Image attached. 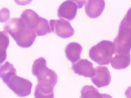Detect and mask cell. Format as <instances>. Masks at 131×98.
<instances>
[{
  "label": "cell",
  "mask_w": 131,
  "mask_h": 98,
  "mask_svg": "<svg viewBox=\"0 0 131 98\" xmlns=\"http://www.w3.org/2000/svg\"><path fill=\"white\" fill-rule=\"evenodd\" d=\"M114 44L115 53L111 61L112 67L116 70L124 69L131 63V7L120 23Z\"/></svg>",
  "instance_id": "obj_1"
},
{
  "label": "cell",
  "mask_w": 131,
  "mask_h": 98,
  "mask_svg": "<svg viewBox=\"0 0 131 98\" xmlns=\"http://www.w3.org/2000/svg\"><path fill=\"white\" fill-rule=\"evenodd\" d=\"M32 74L36 77L38 84L36 87L35 96L37 98L54 97V87L58 82L56 73L46 66V60L40 57L34 62Z\"/></svg>",
  "instance_id": "obj_2"
},
{
  "label": "cell",
  "mask_w": 131,
  "mask_h": 98,
  "mask_svg": "<svg viewBox=\"0 0 131 98\" xmlns=\"http://www.w3.org/2000/svg\"><path fill=\"white\" fill-rule=\"evenodd\" d=\"M0 77L9 88L19 97H25L31 94L32 83L18 76L16 69L9 62L7 61L1 66Z\"/></svg>",
  "instance_id": "obj_3"
},
{
  "label": "cell",
  "mask_w": 131,
  "mask_h": 98,
  "mask_svg": "<svg viewBox=\"0 0 131 98\" xmlns=\"http://www.w3.org/2000/svg\"><path fill=\"white\" fill-rule=\"evenodd\" d=\"M5 30L19 46L24 48L32 45L37 36L36 32L28 28L21 18L11 19L5 25Z\"/></svg>",
  "instance_id": "obj_4"
},
{
  "label": "cell",
  "mask_w": 131,
  "mask_h": 98,
  "mask_svg": "<svg viewBox=\"0 0 131 98\" xmlns=\"http://www.w3.org/2000/svg\"><path fill=\"white\" fill-rule=\"evenodd\" d=\"M115 53V45L108 40H103L90 49V58L97 64L101 65H108Z\"/></svg>",
  "instance_id": "obj_5"
},
{
  "label": "cell",
  "mask_w": 131,
  "mask_h": 98,
  "mask_svg": "<svg viewBox=\"0 0 131 98\" xmlns=\"http://www.w3.org/2000/svg\"><path fill=\"white\" fill-rule=\"evenodd\" d=\"M50 26L51 32L62 38H68L74 34V30L69 22L63 20H51Z\"/></svg>",
  "instance_id": "obj_6"
},
{
  "label": "cell",
  "mask_w": 131,
  "mask_h": 98,
  "mask_svg": "<svg viewBox=\"0 0 131 98\" xmlns=\"http://www.w3.org/2000/svg\"><path fill=\"white\" fill-rule=\"evenodd\" d=\"M91 79L97 87L101 88L109 85L111 81V75L107 67L98 66L96 67L95 74Z\"/></svg>",
  "instance_id": "obj_7"
},
{
  "label": "cell",
  "mask_w": 131,
  "mask_h": 98,
  "mask_svg": "<svg viewBox=\"0 0 131 98\" xmlns=\"http://www.w3.org/2000/svg\"><path fill=\"white\" fill-rule=\"evenodd\" d=\"M77 5L71 1L68 0L63 2L60 6L58 14L60 18L70 21L75 18L77 14Z\"/></svg>",
  "instance_id": "obj_8"
},
{
  "label": "cell",
  "mask_w": 131,
  "mask_h": 98,
  "mask_svg": "<svg viewBox=\"0 0 131 98\" xmlns=\"http://www.w3.org/2000/svg\"><path fill=\"white\" fill-rule=\"evenodd\" d=\"M72 68L75 73L87 78L93 77L95 72L93 64L86 59H81L73 64Z\"/></svg>",
  "instance_id": "obj_9"
},
{
  "label": "cell",
  "mask_w": 131,
  "mask_h": 98,
  "mask_svg": "<svg viewBox=\"0 0 131 98\" xmlns=\"http://www.w3.org/2000/svg\"><path fill=\"white\" fill-rule=\"evenodd\" d=\"M105 7L104 0H88L85 6V11L90 18H97L101 15Z\"/></svg>",
  "instance_id": "obj_10"
},
{
  "label": "cell",
  "mask_w": 131,
  "mask_h": 98,
  "mask_svg": "<svg viewBox=\"0 0 131 98\" xmlns=\"http://www.w3.org/2000/svg\"><path fill=\"white\" fill-rule=\"evenodd\" d=\"M40 17L37 13L31 9L25 10L21 15V18L23 20L25 24L35 31L40 21Z\"/></svg>",
  "instance_id": "obj_11"
},
{
  "label": "cell",
  "mask_w": 131,
  "mask_h": 98,
  "mask_svg": "<svg viewBox=\"0 0 131 98\" xmlns=\"http://www.w3.org/2000/svg\"><path fill=\"white\" fill-rule=\"evenodd\" d=\"M82 50L83 48L80 44L76 42L69 43L66 48V56L72 63H75L80 59Z\"/></svg>",
  "instance_id": "obj_12"
},
{
  "label": "cell",
  "mask_w": 131,
  "mask_h": 98,
  "mask_svg": "<svg viewBox=\"0 0 131 98\" xmlns=\"http://www.w3.org/2000/svg\"><path fill=\"white\" fill-rule=\"evenodd\" d=\"M81 98H112L106 94H100L93 86L85 85L81 91Z\"/></svg>",
  "instance_id": "obj_13"
},
{
  "label": "cell",
  "mask_w": 131,
  "mask_h": 98,
  "mask_svg": "<svg viewBox=\"0 0 131 98\" xmlns=\"http://www.w3.org/2000/svg\"><path fill=\"white\" fill-rule=\"evenodd\" d=\"M0 60L1 64L5 61L6 58V50L9 44V39L7 33L4 31L0 32Z\"/></svg>",
  "instance_id": "obj_14"
},
{
  "label": "cell",
  "mask_w": 131,
  "mask_h": 98,
  "mask_svg": "<svg viewBox=\"0 0 131 98\" xmlns=\"http://www.w3.org/2000/svg\"><path fill=\"white\" fill-rule=\"evenodd\" d=\"M37 36H44L51 32L49 21L46 19L40 17V21L35 30Z\"/></svg>",
  "instance_id": "obj_15"
},
{
  "label": "cell",
  "mask_w": 131,
  "mask_h": 98,
  "mask_svg": "<svg viewBox=\"0 0 131 98\" xmlns=\"http://www.w3.org/2000/svg\"><path fill=\"white\" fill-rule=\"evenodd\" d=\"M1 13V21L2 23L5 22L7 21L10 16V13L8 9L7 8H3L2 9Z\"/></svg>",
  "instance_id": "obj_16"
},
{
  "label": "cell",
  "mask_w": 131,
  "mask_h": 98,
  "mask_svg": "<svg viewBox=\"0 0 131 98\" xmlns=\"http://www.w3.org/2000/svg\"><path fill=\"white\" fill-rule=\"evenodd\" d=\"M15 2L19 6H26L30 4L32 0H14Z\"/></svg>",
  "instance_id": "obj_17"
},
{
  "label": "cell",
  "mask_w": 131,
  "mask_h": 98,
  "mask_svg": "<svg viewBox=\"0 0 131 98\" xmlns=\"http://www.w3.org/2000/svg\"><path fill=\"white\" fill-rule=\"evenodd\" d=\"M72 2H74L77 5L79 9L82 8L84 5L86 0H70Z\"/></svg>",
  "instance_id": "obj_18"
},
{
  "label": "cell",
  "mask_w": 131,
  "mask_h": 98,
  "mask_svg": "<svg viewBox=\"0 0 131 98\" xmlns=\"http://www.w3.org/2000/svg\"><path fill=\"white\" fill-rule=\"evenodd\" d=\"M125 95L128 98H131V87H129L125 92Z\"/></svg>",
  "instance_id": "obj_19"
}]
</instances>
